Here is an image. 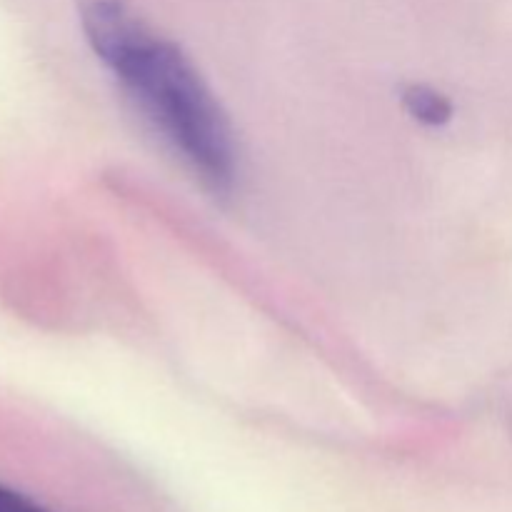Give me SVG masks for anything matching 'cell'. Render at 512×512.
<instances>
[{
    "label": "cell",
    "instance_id": "6da1fadb",
    "mask_svg": "<svg viewBox=\"0 0 512 512\" xmlns=\"http://www.w3.org/2000/svg\"><path fill=\"white\" fill-rule=\"evenodd\" d=\"M80 23L95 55L200 178L228 188L235 178L230 125L183 50L153 33L120 0H83Z\"/></svg>",
    "mask_w": 512,
    "mask_h": 512
},
{
    "label": "cell",
    "instance_id": "7a4b0ae2",
    "mask_svg": "<svg viewBox=\"0 0 512 512\" xmlns=\"http://www.w3.org/2000/svg\"><path fill=\"white\" fill-rule=\"evenodd\" d=\"M403 103L413 118L428 125L445 123V120H450V113H453L448 98L440 95L438 90L428 88V85H410L403 93Z\"/></svg>",
    "mask_w": 512,
    "mask_h": 512
},
{
    "label": "cell",
    "instance_id": "3957f363",
    "mask_svg": "<svg viewBox=\"0 0 512 512\" xmlns=\"http://www.w3.org/2000/svg\"><path fill=\"white\" fill-rule=\"evenodd\" d=\"M0 512H50V510L43 508L40 503H35L33 498H28V495L18 493V490L0 485Z\"/></svg>",
    "mask_w": 512,
    "mask_h": 512
}]
</instances>
